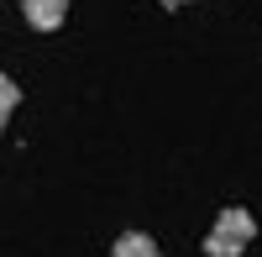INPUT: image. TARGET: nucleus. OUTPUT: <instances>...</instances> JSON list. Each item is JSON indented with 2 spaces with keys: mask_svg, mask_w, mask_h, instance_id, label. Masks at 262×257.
<instances>
[{
  "mask_svg": "<svg viewBox=\"0 0 262 257\" xmlns=\"http://www.w3.org/2000/svg\"><path fill=\"white\" fill-rule=\"evenodd\" d=\"M21 16H27V27H37V32H58L63 21H69V0H21Z\"/></svg>",
  "mask_w": 262,
  "mask_h": 257,
  "instance_id": "f03ea898",
  "label": "nucleus"
},
{
  "mask_svg": "<svg viewBox=\"0 0 262 257\" xmlns=\"http://www.w3.org/2000/svg\"><path fill=\"white\" fill-rule=\"evenodd\" d=\"M158 6H168V11H179V6H194V0H158Z\"/></svg>",
  "mask_w": 262,
  "mask_h": 257,
  "instance_id": "39448f33",
  "label": "nucleus"
},
{
  "mask_svg": "<svg viewBox=\"0 0 262 257\" xmlns=\"http://www.w3.org/2000/svg\"><path fill=\"white\" fill-rule=\"evenodd\" d=\"M252 237H257L252 210L231 205V210H221V216H215L210 237H205V257H242V252L252 247Z\"/></svg>",
  "mask_w": 262,
  "mask_h": 257,
  "instance_id": "f257e3e1",
  "label": "nucleus"
},
{
  "mask_svg": "<svg viewBox=\"0 0 262 257\" xmlns=\"http://www.w3.org/2000/svg\"><path fill=\"white\" fill-rule=\"evenodd\" d=\"M16 105H21V84H16L11 74H0V137H6V126H11V116H16Z\"/></svg>",
  "mask_w": 262,
  "mask_h": 257,
  "instance_id": "20e7f679",
  "label": "nucleus"
},
{
  "mask_svg": "<svg viewBox=\"0 0 262 257\" xmlns=\"http://www.w3.org/2000/svg\"><path fill=\"white\" fill-rule=\"evenodd\" d=\"M116 257H158V242H152L147 231H126L116 242Z\"/></svg>",
  "mask_w": 262,
  "mask_h": 257,
  "instance_id": "7ed1b4c3",
  "label": "nucleus"
}]
</instances>
